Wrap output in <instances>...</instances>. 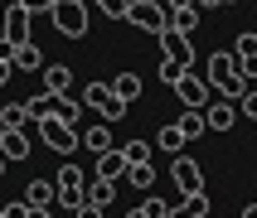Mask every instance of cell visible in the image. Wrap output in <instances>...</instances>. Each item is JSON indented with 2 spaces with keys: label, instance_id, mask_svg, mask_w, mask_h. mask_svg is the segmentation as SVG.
Here are the masks:
<instances>
[{
  "label": "cell",
  "instance_id": "cell-44",
  "mask_svg": "<svg viewBox=\"0 0 257 218\" xmlns=\"http://www.w3.org/2000/svg\"><path fill=\"white\" fill-rule=\"evenodd\" d=\"M5 165H10V160H5V155H0V179H5Z\"/></svg>",
  "mask_w": 257,
  "mask_h": 218
},
{
  "label": "cell",
  "instance_id": "cell-4",
  "mask_svg": "<svg viewBox=\"0 0 257 218\" xmlns=\"http://www.w3.org/2000/svg\"><path fill=\"white\" fill-rule=\"evenodd\" d=\"M39 141L49 145V150H58V155H73V150H78V131H73L63 116H39Z\"/></svg>",
  "mask_w": 257,
  "mask_h": 218
},
{
  "label": "cell",
  "instance_id": "cell-31",
  "mask_svg": "<svg viewBox=\"0 0 257 218\" xmlns=\"http://www.w3.org/2000/svg\"><path fill=\"white\" fill-rule=\"evenodd\" d=\"M54 116H63V121L73 126V121H78V102H73V97H58L54 102Z\"/></svg>",
  "mask_w": 257,
  "mask_h": 218
},
{
  "label": "cell",
  "instance_id": "cell-26",
  "mask_svg": "<svg viewBox=\"0 0 257 218\" xmlns=\"http://www.w3.org/2000/svg\"><path fill=\"white\" fill-rule=\"evenodd\" d=\"M126 184H136V189H156V170H151V160L131 165V170H126Z\"/></svg>",
  "mask_w": 257,
  "mask_h": 218
},
{
  "label": "cell",
  "instance_id": "cell-18",
  "mask_svg": "<svg viewBox=\"0 0 257 218\" xmlns=\"http://www.w3.org/2000/svg\"><path fill=\"white\" fill-rule=\"evenodd\" d=\"M175 218H209V194H185L175 203Z\"/></svg>",
  "mask_w": 257,
  "mask_h": 218
},
{
  "label": "cell",
  "instance_id": "cell-21",
  "mask_svg": "<svg viewBox=\"0 0 257 218\" xmlns=\"http://www.w3.org/2000/svg\"><path fill=\"white\" fill-rule=\"evenodd\" d=\"M112 97H116L112 83H87V87H83V107H92V112H102Z\"/></svg>",
  "mask_w": 257,
  "mask_h": 218
},
{
  "label": "cell",
  "instance_id": "cell-39",
  "mask_svg": "<svg viewBox=\"0 0 257 218\" xmlns=\"http://www.w3.org/2000/svg\"><path fill=\"white\" fill-rule=\"evenodd\" d=\"M10 78H15V63H10V58H0V87L10 83Z\"/></svg>",
  "mask_w": 257,
  "mask_h": 218
},
{
  "label": "cell",
  "instance_id": "cell-42",
  "mask_svg": "<svg viewBox=\"0 0 257 218\" xmlns=\"http://www.w3.org/2000/svg\"><path fill=\"white\" fill-rule=\"evenodd\" d=\"M243 218H257V203H247V208H243Z\"/></svg>",
  "mask_w": 257,
  "mask_h": 218
},
{
  "label": "cell",
  "instance_id": "cell-28",
  "mask_svg": "<svg viewBox=\"0 0 257 218\" xmlns=\"http://www.w3.org/2000/svg\"><path fill=\"white\" fill-rule=\"evenodd\" d=\"M121 155H126L131 165H141V160H151V145H146V141H126V145H121Z\"/></svg>",
  "mask_w": 257,
  "mask_h": 218
},
{
  "label": "cell",
  "instance_id": "cell-30",
  "mask_svg": "<svg viewBox=\"0 0 257 218\" xmlns=\"http://www.w3.org/2000/svg\"><path fill=\"white\" fill-rule=\"evenodd\" d=\"M238 116H247V121H257V87H247L243 97H238Z\"/></svg>",
  "mask_w": 257,
  "mask_h": 218
},
{
  "label": "cell",
  "instance_id": "cell-17",
  "mask_svg": "<svg viewBox=\"0 0 257 218\" xmlns=\"http://www.w3.org/2000/svg\"><path fill=\"white\" fill-rule=\"evenodd\" d=\"M175 126L185 131V141H199L204 131H209V121H204V112H199V107H185V116H180Z\"/></svg>",
  "mask_w": 257,
  "mask_h": 218
},
{
  "label": "cell",
  "instance_id": "cell-22",
  "mask_svg": "<svg viewBox=\"0 0 257 218\" xmlns=\"http://www.w3.org/2000/svg\"><path fill=\"white\" fill-rule=\"evenodd\" d=\"M112 92L121 102H136V97H141V78H136V73H116V78H112Z\"/></svg>",
  "mask_w": 257,
  "mask_h": 218
},
{
  "label": "cell",
  "instance_id": "cell-10",
  "mask_svg": "<svg viewBox=\"0 0 257 218\" xmlns=\"http://www.w3.org/2000/svg\"><path fill=\"white\" fill-rule=\"evenodd\" d=\"M204 121H209V131H233V121H238V102H209L204 107Z\"/></svg>",
  "mask_w": 257,
  "mask_h": 218
},
{
  "label": "cell",
  "instance_id": "cell-38",
  "mask_svg": "<svg viewBox=\"0 0 257 218\" xmlns=\"http://www.w3.org/2000/svg\"><path fill=\"white\" fill-rule=\"evenodd\" d=\"M73 213H78V218H102V208H97V203H78Z\"/></svg>",
  "mask_w": 257,
  "mask_h": 218
},
{
  "label": "cell",
  "instance_id": "cell-41",
  "mask_svg": "<svg viewBox=\"0 0 257 218\" xmlns=\"http://www.w3.org/2000/svg\"><path fill=\"white\" fill-rule=\"evenodd\" d=\"M126 218H151V213H146V208H131V213Z\"/></svg>",
  "mask_w": 257,
  "mask_h": 218
},
{
  "label": "cell",
  "instance_id": "cell-32",
  "mask_svg": "<svg viewBox=\"0 0 257 218\" xmlns=\"http://www.w3.org/2000/svg\"><path fill=\"white\" fill-rule=\"evenodd\" d=\"M233 54H238V58H252L257 54V34H238V39H233Z\"/></svg>",
  "mask_w": 257,
  "mask_h": 218
},
{
  "label": "cell",
  "instance_id": "cell-19",
  "mask_svg": "<svg viewBox=\"0 0 257 218\" xmlns=\"http://www.w3.org/2000/svg\"><path fill=\"white\" fill-rule=\"evenodd\" d=\"M83 145L92 150V155L112 150V126H107V121H102V126H87V131H83Z\"/></svg>",
  "mask_w": 257,
  "mask_h": 218
},
{
  "label": "cell",
  "instance_id": "cell-5",
  "mask_svg": "<svg viewBox=\"0 0 257 218\" xmlns=\"http://www.w3.org/2000/svg\"><path fill=\"white\" fill-rule=\"evenodd\" d=\"M126 20L136 29H146V34H160V29H170V10L160 5V0H131Z\"/></svg>",
  "mask_w": 257,
  "mask_h": 218
},
{
  "label": "cell",
  "instance_id": "cell-25",
  "mask_svg": "<svg viewBox=\"0 0 257 218\" xmlns=\"http://www.w3.org/2000/svg\"><path fill=\"white\" fill-rule=\"evenodd\" d=\"M112 199H116V184H112V179H92V184H87V203H97V208H107Z\"/></svg>",
  "mask_w": 257,
  "mask_h": 218
},
{
  "label": "cell",
  "instance_id": "cell-2",
  "mask_svg": "<svg viewBox=\"0 0 257 218\" xmlns=\"http://www.w3.org/2000/svg\"><path fill=\"white\" fill-rule=\"evenodd\" d=\"M49 15H54V29H58V34H68V39H83L87 25H92L83 0H54V10H49Z\"/></svg>",
  "mask_w": 257,
  "mask_h": 218
},
{
  "label": "cell",
  "instance_id": "cell-11",
  "mask_svg": "<svg viewBox=\"0 0 257 218\" xmlns=\"http://www.w3.org/2000/svg\"><path fill=\"white\" fill-rule=\"evenodd\" d=\"M126 170H131V160L121 155L116 145H112V150H102V155H97V179H112V184H116V179H126Z\"/></svg>",
  "mask_w": 257,
  "mask_h": 218
},
{
  "label": "cell",
  "instance_id": "cell-9",
  "mask_svg": "<svg viewBox=\"0 0 257 218\" xmlns=\"http://www.w3.org/2000/svg\"><path fill=\"white\" fill-rule=\"evenodd\" d=\"M170 179H175V189H180V199H185V194H204V170L189 155H175L170 160Z\"/></svg>",
  "mask_w": 257,
  "mask_h": 218
},
{
  "label": "cell",
  "instance_id": "cell-24",
  "mask_svg": "<svg viewBox=\"0 0 257 218\" xmlns=\"http://www.w3.org/2000/svg\"><path fill=\"white\" fill-rule=\"evenodd\" d=\"M156 145L165 150V155H180V150H185V131H180V126H160Z\"/></svg>",
  "mask_w": 257,
  "mask_h": 218
},
{
  "label": "cell",
  "instance_id": "cell-6",
  "mask_svg": "<svg viewBox=\"0 0 257 218\" xmlns=\"http://www.w3.org/2000/svg\"><path fill=\"white\" fill-rule=\"evenodd\" d=\"M160 44V58H170V63H180V68H189L194 63V34H180V29H160L156 34Z\"/></svg>",
  "mask_w": 257,
  "mask_h": 218
},
{
  "label": "cell",
  "instance_id": "cell-8",
  "mask_svg": "<svg viewBox=\"0 0 257 218\" xmlns=\"http://www.w3.org/2000/svg\"><path fill=\"white\" fill-rule=\"evenodd\" d=\"M175 92H180V102H185V107H209V97H214V87H209V78H199V73L194 68H185L180 73V83H175Z\"/></svg>",
  "mask_w": 257,
  "mask_h": 218
},
{
  "label": "cell",
  "instance_id": "cell-37",
  "mask_svg": "<svg viewBox=\"0 0 257 218\" xmlns=\"http://www.w3.org/2000/svg\"><path fill=\"white\" fill-rule=\"evenodd\" d=\"M20 5H25L29 15H39V10H54V0H20Z\"/></svg>",
  "mask_w": 257,
  "mask_h": 218
},
{
  "label": "cell",
  "instance_id": "cell-7",
  "mask_svg": "<svg viewBox=\"0 0 257 218\" xmlns=\"http://www.w3.org/2000/svg\"><path fill=\"white\" fill-rule=\"evenodd\" d=\"M54 184H58V203H63V208H78V203H87V174L78 170V165H63Z\"/></svg>",
  "mask_w": 257,
  "mask_h": 218
},
{
  "label": "cell",
  "instance_id": "cell-23",
  "mask_svg": "<svg viewBox=\"0 0 257 218\" xmlns=\"http://www.w3.org/2000/svg\"><path fill=\"white\" fill-rule=\"evenodd\" d=\"M29 112H25V102H10V107H0V131H25Z\"/></svg>",
  "mask_w": 257,
  "mask_h": 218
},
{
  "label": "cell",
  "instance_id": "cell-43",
  "mask_svg": "<svg viewBox=\"0 0 257 218\" xmlns=\"http://www.w3.org/2000/svg\"><path fill=\"white\" fill-rule=\"evenodd\" d=\"M194 5H223V0H194Z\"/></svg>",
  "mask_w": 257,
  "mask_h": 218
},
{
  "label": "cell",
  "instance_id": "cell-14",
  "mask_svg": "<svg viewBox=\"0 0 257 218\" xmlns=\"http://www.w3.org/2000/svg\"><path fill=\"white\" fill-rule=\"evenodd\" d=\"M10 63H15V73H39V44H34V39L15 44V49H10Z\"/></svg>",
  "mask_w": 257,
  "mask_h": 218
},
{
  "label": "cell",
  "instance_id": "cell-27",
  "mask_svg": "<svg viewBox=\"0 0 257 218\" xmlns=\"http://www.w3.org/2000/svg\"><path fill=\"white\" fill-rule=\"evenodd\" d=\"M97 10L107 15V20H126V10H131V0H97Z\"/></svg>",
  "mask_w": 257,
  "mask_h": 218
},
{
  "label": "cell",
  "instance_id": "cell-29",
  "mask_svg": "<svg viewBox=\"0 0 257 218\" xmlns=\"http://www.w3.org/2000/svg\"><path fill=\"white\" fill-rule=\"evenodd\" d=\"M141 208H146L151 218H175V203H170V199H146Z\"/></svg>",
  "mask_w": 257,
  "mask_h": 218
},
{
  "label": "cell",
  "instance_id": "cell-15",
  "mask_svg": "<svg viewBox=\"0 0 257 218\" xmlns=\"http://www.w3.org/2000/svg\"><path fill=\"white\" fill-rule=\"evenodd\" d=\"M0 155L5 160H29V136L25 131H0Z\"/></svg>",
  "mask_w": 257,
  "mask_h": 218
},
{
  "label": "cell",
  "instance_id": "cell-1",
  "mask_svg": "<svg viewBox=\"0 0 257 218\" xmlns=\"http://www.w3.org/2000/svg\"><path fill=\"white\" fill-rule=\"evenodd\" d=\"M204 78H209V87H214L218 97H228V102H238V97L247 92V78H243V68H238V58H233L228 49L209 54V63H204Z\"/></svg>",
  "mask_w": 257,
  "mask_h": 218
},
{
  "label": "cell",
  "instance_id": "cell-12",
  "mask_svg": "<svg viewBox=\"0 0 257 218\" xmlns=\"http://www.w3.org/2000/svg\"><path fill=\"white\" fill-rule=\"evenodd\" d=\"M25 203L29 208H54L58 203V184L54 179H29L25 184Z\"/></svg>",
  "mask_w": 257,
  "mask_h": 218
},
{
  "label": "cell",
  "instance_id": "cell-35",
  "mask_svg": "<svg viewBox=\"0 0 257 218\" xmlns=\"http://www.w3.org/2000/svg\"><path fill=\"white\" fill-rule=\"evenodd\" d=\"M25 213H29L25 199H15V203H5V208H0V218H25Z\"/></svg>",
  "mask_w": 257,
  "mask_h": 218
},
{
  "label": "cell",
  "instance_id": "cell-34",
  "mask_svg": "<svg viewBox=\"0 0 257 218\" xmlns=\"http://www.w3.org/2000/svg\"><path fill=\"white\" fill-rule=\"evenodd\" d=\"M126 107H131V102L112 97V102H107V107H102V121H121V116H126Z\"/></svg>",
  "mask_w": 257,
  "mask_h": 218
},
{
  "label": "cell",
  "instance_id": "cell-16",
  "mask_svg": "<svg viewBox=\"0 0 257 218\" xmlns=\"http://www.w3.org/2000/svg\"><path fill=\"white\" fill-rule=\"evenodd\" d=\"M170 29L194 34V29H199V5H175V10H170Z\"/></svg>",
  "mask_w": 257,
  "mask_h": 218
},
{
  "label": "cell",
  "instance_id": "cell-40",
  "mask_svg": "<svg viewBox=\"0 0 257 218\" xmlns=\"http://www.w3.org/2000/svg\"><path fill=\"white\" fill-rule=\"evenodd\" d=\"M25 218H54V208H29Z\"/></svg>",
  "mask_w": 257,
  "mask_h": 218
},
{
  "label": "cell",
  "instance_id": "cell-3",
  "mask_svg": "<svg viewBox=\"0 0 257 218\" xmlns=\"http://www.w3.org/2000/svg\"><path fill=\"white\" fill-rule=\"evenodd\" d=\"M0 39H10V44L34 39V15H29L20 0H10V5L0 10Z\"/></svg>",
  "mask_w": 257,
  "mask_h": 218
},
{
  "label": "cell",
  "instance_id": "cell-20",
  "mask_svg": "<svg viewBox=\"0 0 257 218\" xmlns=\"http://www.w3.org/2000/svg\"><path fill=\"white\" fill-rule=\"evenodd\" d=\"M54 92H44V87H39V92H34V97H25V112H29V121H39V116H54Z\"/></svg>",
  "mask_w": 257,
  "mask_h": 218
},
{
  "label": "cell",
  "instance_id": "cell-13",
  "mask_svg": "<svg viewBox=\"0 0 257 218\" xmlns=\"http://www.w3.org/2000/svg\"><path fill=\"white\" fill-rule=\"evenodd\" d=\"M44 92H54V97H68L73 92V68L68 63H49L44 68Z\"/></svg>",
  "mask_w": 257,
  "mask_h": 218
},
{
  "label": "cell",
  "instance_id": "cell-36",
  "mask_svg": "<svg viewBox=\"0 0 257 218\" xmlns=\"http://www.w3.org/2000/svg\"><path fill=\"white\" fill-rule=\"evenodd\" d=\"M233 58H238V54H233ZM238 68H243V78H257V54L252 58H238Z\"/></svg>",
  "mask_w": 257,
  "mask_h": 218
},
{
  "label": "cell",
  "instance_id": "cell-45",
  "mask_svg": "<svg viewBox=\"0 0 257 218\" xmlns=\"http://www.w3.org/2000/svg\"><path fill=\"white\" fill-rule=\"evenodd\" d=\"M223 5H238V0H223Z\"/></svg>",
  "mask_w": 257,
  "mask_h": 218
},
{
  "label": "cell",
  "instance_id": "cell-46",
  "mask_svg": "<svg viewBox=\"0 0 257 218\" xmlns=\"http://www.w3.org/2000/svg\"><path fill=\"white\" fill-rule=\"evenodd\" d=\"M0 5H5V0H0Z\"/></svg>",
  "mask_w": 257,
  "mask_h": 218
},
{
  "label": "cell",
  "instance_id": "cell-33",
  "mask_svg": "<svg viewBox=\"0 0 257 218\" xmlns=\"http://www.w3.org/2000/svg\"><path fill=\"white\" fill-rule=\"evenodd\" d=\"M189 68H194V63H189ZM180 73H185V68H180V63H170V58H160V83H180Z\"/></svg>",
  "mask_w": 257,
  "mask_h": 218
}]
</instances>
